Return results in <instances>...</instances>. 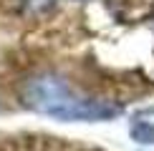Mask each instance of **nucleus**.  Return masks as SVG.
I'll return each mask as SVG.
<instances>
[{"instance_id":"nucleus-1","label":"nucleus","mask_w":154,"mask_h":151,"mask_svg":"<svg viewBox=\"0 0 154 151\" xmlns=\"http://www.w3.org/2000/svg\"><path fill=\"white\" fill-rule=\"evenodd\" d=\"M23 98L30 108L48 113V116H56V118L99 121V118H109V116L119 113L116 106L81 96L73 86H68V81L56 78V76H41V78L28 81Z\"/></svg>"},{"instance_id":"nucleus-2","label":"nucleus","mask_w":154,"mask_h":151,"mask_svg":"<svg viewBox=\"0 0 154 151\" xmlns=\"http://www.w3.org/2000/svg\"><path fill=\"white\" fill-rule=\"evenodd\" d=\"M131 136H134V141H139V144H154V123H149V121L137 123L131 129Z\"/></svg>"}]
</instances>
